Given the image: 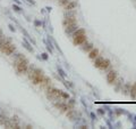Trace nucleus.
I'll return each instance as SVG.
<instances>
[{"label":"nucleus","mask_w":136,"mask_h":129,"mask_svg":"<svg viewBox=\"0 0 136 129\" xmlns=\"http://www.w3.org/2000/svg\"><path fill=\"white\" fill-rule=\"evenodd\" d=\"M71 0H60V1H59V2H60V5H61V6H64L65 7L66 5H68V3L70 2Z\"/></svg>","instance_id":"nucleus-15"},{"label":"nucleus","mask_w":136,"mask_h":129,"mask_svg":"<svg viewBox=\"0 0 136 129\" xmlns=\"http://www.w3.org/2000/svg\"><path fill=\"white\" fill-rule=\"evenodd\" d=\"M46 97L52 102H60V101H66L69 98V95L64 93L62 90L52 88V87H46Z\"/></svg>","instance_id":"nucleus-1"},{"label":"nucleus","mask_w":136,"mask_h":129,"mask_svg":"<svg viewBox=\"0 0 136 129\" xmlns=\"http://www.w3.org/2000/svg\"><path fill=\"white\" fill-rule=\"evenodd\" d=\"M73 23H77V19H76V16L73 14V15L68 16V17H65V19L62 21V24L64 26H67L69 24H73Z\"/></svg>","instance_id":"nucleus-6"},{"label":"nucleus","mask_w":136,"mask_h":129,"mask_svg":"<svg viewBox=\"0 0 136 129\" xmlns=\"http://www.w3.org/2000/svg\"><path fill=\"white\" fill-rule=\"evenodd\" d=\"M110 66V61L108 58H104V60L102 61V64L100 66V70H107Z\"/></svg>","instance_id":"nucleus-10"},{"label":"nucleus","mask_w":136,"mask_h":129,"mask_svg":"<svg viewBox=\"0 0 136 129\" xmlns=\"http://www.w3.org/2000/svg\"><path fill=\"white\" fill-rule=\"evenodd\" d=\"M135 85H136V83H135Z\"/></svg>","instance_id":"nucleus-17"},{"label":"nucleus","mask_w":136,"mask_h":129,"mask_svg":"<svg viewBox=\"0 0 136 129\" xmlns=\"http://www.w3.org/2000/svg\"><path fill=\"white\" fill-rule=\"evenodd\" d=\"M12 64H14V66H15L17 73H19V74H27V71H28L30 65H28L27 60H26L23 55H18L17 58L14 61V63Z\"/></svg>","instance_id":"nucleus-2"},{"label":"nucleus","mask_w":136,"mask_h":129,"mask_svg":"<svg viewBox=\"0 0 136 129\" xmlns=\"http://www.w3.org/2000/svg\"><path fill=\"white\" fill-rule=\"evenodd\" d=\"M77 29H78V23H73V24H69V25L65 26V31L67 33H73Z\"/></svg>","instance_id":"nucleus-7"},{"label":"nucleus","mask_w":136,"mask_h":129,"mask_svg":"<svg viewBox=\"0 0 136 129\" xmlns=\"http://www.w3.org/2000/svg\"><path fill=\"white\" fill-rule=\"evenodd\" d=\"M2 38V33H1V31H0V39Z\"/></svg>","instance_id":"nucleus-16"},{"label":"nucleus","mask_w":136,"mask_h":129,"mask_svg":"<svg viewBox=\"0 0 136 129\" xmlns=\"http://www.w3.org/2000/svg\"><path fill=\"white\" fill-rule=\"evenodd\" d=\"M104 60V57H102V56H98L94 60V65H95V67H98V69H100V66H101V64H102V61Z\"/></svg>","instance_id":"nucleus-11"},{"label":"nucleus","mask_w":136,"mask_h":129,"mask_svg":"<svg viewBox=\"0 0 136 129\" xmlns=\"http://www.w3.org/2000/svg\"><path fill=\"white\" fill-rule=\"evenodd\" d=\"M76 6H77V2H76V1H74V0H71V1L68 3V5H66V6H65V10H66V12H70V10H74Z\"/></svg>","instance_id":"nucleus-9"},{"label":"nucleus","mask_w":136,"mask_h":129,"mask_svg":"<svg viewBox=\"0 0 136 129\" xmlns=\"http://www.w3.org/2000/svg\"><path fill=\"white\" fill-rule=\"evenodd\" d=\"M129 95L132 96V98H134V99L136 98V85H135V83H134L133 86H130Z\"/></svg>","instance_id":"nucleus-12"},{"label":"nucleus","mask_w":136,"mask_h":129,"mask_svg":"<svg viewBox=\"0 0 136 129\" xmlns=\"http://www.w3.org/2000/svg\"><path fill=\"white\" fill-rule=\"evenodd\" d=\"M92 48H94V47H93V45H92V44H87V41H86V42L84 44L83 50H84V51H87V53H89V51H90Z\"/></svg>","instance_id":"nucleus-14"},{"label":"nucleus","mask_w":136,"mask_h":129,"mask_svg":"<svg viewBox=\"0 0 136 129\" xmlns=\"http://www.w3.org/2000/svg\"><path fill=\"white\" fill-rule=\"evenodd\" d=\"M79 34H85V30L84 29H77L73 32V37H76V35H79Z\"/></svg>","instance_id":"nucleus-13"},{"label":"nucleus","mask_w":136,"mask_h":129,"mask_svg":"<svg viewBox=\"0 0 136 129\" xmlns=\"http://www.w3.org/2000/svg\"><path fill=\"white\" fill-rule=\"evenodd\" d=\"M15 50H16L15 46L10 42V40L3 38V37L0 39V51L2 54H5L7 56H10L11 54L15 53Z\"/></svg>","instance_id":"nucleus-3"},{"label":"nucleus","mask_w":136,"mask_h":129,"mask_svg":"<svg viewBox=\"0 0 136 129\" xmlns=\"http://www.w3.org/2000/svg\"><path fill=\"white\" fill-rule=\"evenodd\" d=\"M117 78H118V73L113 70H111L110 72L107 74V81L110 83V85H113L117 82Z\"/></svg>","instance_id":"nucleus-5"},{"label":"nucleus","mask_w":136,"mask_h":129,"mask_svg":"<svg viewBox=\"0 0 136 129\" xmlns=\"http://www.w3.org/2000/svg\"><path fill=\"white\" fill-rule=\"evenodd\" d=\"M99 55H100V51L98 48H92V49L89 51V57H90L91 60H95Z\"/></svg>","instance_id":"nucleus-8"},{"label":"nucleus","mask_w":136,"mask_h":129,"mask_svg":"<svg viewBox=\"0 0 136 129\" xmlns=\"http://www.w3.org/2000/svg\"><path fill=\"white\" fill-rule=\"evenodd\" d=\"M86 41H87L86 34H79V35H76V37H73V44H74L75 46L84 45Z\"/></svg>","instance_id":"nucleus-4"}]
</instances>
